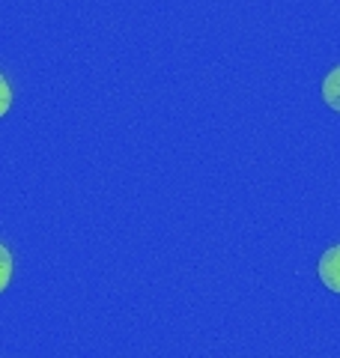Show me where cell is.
Segmentation results:
<instances>
[{
  "label": "cell",
  "mask_w": 340,
  "mask_h": 358,
  "mask_svg": "<svg viewBox=\"0 0 340 358\" xmlns=\"http://www.w3.org/2000/svg\"><path fill=\"white\" fill-rule=\"evenodd\" d=\"M316 272H320V281L332 289V293L340 296V245H332V248L320 257Z\"/></svg>",
  "instance_id": "obj_1"
},
{
  "label": "cell",
  "mask_w": 340,
  "mask_h": 358,
  "mask_svg": "<svg viewBox=\"0 0 340 358\" xmlns=\"http://www.w3.org/2000/svg\"><path fill=\"white\" fill-rule=\"evenodd\" d=\"M323 99H325L328 108L340 114V66H334V69L325 75V81H323Z\"/></svg>",
  "instance_id": "obj_2"
},
{
  "label": "cell",
  "mask_w": 340,
  "mask_h": 358,
  "mask_svg": "<svg viewBox=\"0 0 340 358\" xmlns=\"http://www.w3.org/2000/svg\"><path fill=\"white\" fill-rule=\"evenodd\" d=\"M13 281V254H9L6 245H0V293Z\"/></svg>",
  "instance_id": "obj_3"
},
{
  "label": "cell",
  "mask_w": 340,
  "mask_h": 358,
  "mask_svg": "<svg viewBox=\"0 0 340 358\" xmlns=\"http://www.w3.org/2000/svg\"><path fill=\"white\" fill-rule=\"evenodd\" d=\"M9 108H13V87H9L3 72H0V117H6Z\"/></svg>",
  "instance_id": "obj_4"
}]
</instances>
